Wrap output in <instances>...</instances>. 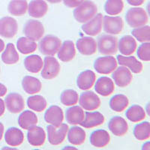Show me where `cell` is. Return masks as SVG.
<instances>
[{
	"label": "cell",
	"mask_w": 150,
	"mask_h": 150,
	"mask_svg": "<svg viewBox=\"0 0 150 150\" xmlns=\"http://www.w3.org/2000/svg\"><path fill=\"white\" fill-rule=\"evenodd\" d=\"M98 14V7L96 3L90 0H84L82 3L74 10V17L80 23H85L90 21Z\"/></svg>",
	"instance_id": "1"
},
{
	"label": "cell",
	"mask_w": 150,
	"mask_h": 150,
	"mask_svg": "<svg viewBox=\"0 0 150 150\" xmlns=\"http://www.w3.org/2000/svg\"><path fill=\"white\" fill-rule=\"evenodd\" d=\"M97 48L102 55L112 56L116 54L118 50V38L112 35H102L98 38Z\"/></svg>",
	"instance_id": "2"
},
{
	"label": "cell",
	"mask_w": 150,
	"mask_h": 150,
	"mask_svg": "<svg viewBox=\"0 0 150 150\" xmlns=\"http://www.w3.org/2000/svg\"><path fill=\"white\" fill-rule=\"evenodd\" d=\"M125 21L131 27H140L148 23V14L142 8H131L125 14Z\"/></svg>",
	"instance_id": "3"
},
{
	"label": "cell",
	"mask_w": 150,
	"mask_h": 150,
	"mask_svg": "<svg viewBox=\"0 0 150 150\" xmlns=\"http://www.w3.org/2000/svg\"><path fill=\"white\" fill-rule=\"evenodd\" d=\"M62 41L57 36L48 35L39 41V50L45 56H53L61 47Z\"/></svg>",
	"instance_id": "4"
},
{
	"label": "cell",
	"mask_w": 150,
	"mask_h": 150,
	"mask_svg": "<svg viewBox=\"0 0 150 150\" xmlns=\"http://www.w3.org/2000/svg\"><path fill=\"white\" fill-rule=\"evenodd\" d=\"M68 125L65 123H62L59 126H53L52 125L47 127L48 141L53 146H58L63 143L66 137L68 131Z\"/></svg>",
	"instance_id": "5"
},
{
	"label": "cell",
	"mask_w": 150,
	"mask_h": 150,
	"mask_svg": "<svg viewBox=\"0 0 150 150\" xmlns=\"http://www.w3.org/2000/svg\"><path fill=\"white\" fill-rule=\"evenodd\" d=\"M61 69L59 62L55 57L47 56L41 69V77L45 80H53L59 75Z\"/></svg>",
	"instance_id": "6"
},
{
	"label": "cell",
	"mask_w": 150,
	"mask_h": 150,
	"mask_svg": "<svg viewBox=\"0 0 150 150\" xmlns=\"http://www.w3.org/2000/svg\"><path fill=\"white\" fill-rule=\"evenodd\" d=\"M117 60L112 56L99 57L94 62V68L101 74H109L117 68Z\"/></svg>",
	"instance_id": "7"
},
{
	"label": "cell",
	"mask_w": 150,
	"mask_h": 150,
	"mask_svg": "<svg viewBox=\"0 0 150 150\" xmlns=\"http://www.w3.org/2000/svg\"><path fill=\"white\" fill-rule=\"evenodd\" d=\"M23 33L26 37L35 41H38L45 34V27L40 21L29 20L24 25Z\"/></svg>",
	"instance_id": "8"
},
{
	"label": "cell",
	"mask_w": 150,
	"mask_h": 150,
	"mask_svg": "<svg viewBox=\"0 0 150 150\" xmlns=\"http://www.w3.org/2000/svg\"><path fill=\"white\" fill-rule=\"evenodd\" d=\"M78 101L80 107L87 111L96 110L101 105V99L92 91H86L81 94Z\"/></svg>",
	"instance_id": "9"
},
{
	"label": "cell",
	"mask_w": 150,
	"mask_h": 150,
	"mask_svg": "<svg viewBox=\"0 0 150 150\" xmlns=\"http://www.w3.org/2000/svg\"><path fill=\"white\" fill-rule=\"evenodd\" d=\"M124 22L119 16H104L103 17V28L106 33L118 35L122 31Z\"/></svg>",
	"instance_id": "10"
},
{
	"label": "cell",
	"mask_w": 150,
	"mask_h": 150,
	"mask_svg": "<svg viewBox=\"0 0 150 150\" xmlns=\"http://www.w3.org/2000/svg\"><path fill=\"white\" fill-rule=\"evenodd\" d=\"M18 24L11 17H4L0 19V36L5 38H12L17 35Z\"/></svg>",
	"instance_id": "11"
},
{
	"label": "cell",
	"mask_w": 150,
	"mask_h": 150,
	"mask_svg": "<svg viewBox=\"0 0 150 150\" xmlns=\"http://www.w3.org/2000/svg\"><path fill=\"white\" fill-rule=\"evenodd\" d=\"M5 104L8 110L14 114L22 112L25 108V101L23 98L17 92L8 94L5 100Z\"/></svg>",
	"instance_id": "12"
},
{
	"label": "cell",
	"mask_w": 150,
	"mask_h": 150,
	"mask_svg": "<svg viewBox=\"0 0 150 150\" xmlns=\"http://www.w3.org/2000/svg\"><path fill=\"white\" fill-rule=\"evenodd\" d=\"M112 77L118 86L125 88L131 83L133 75L128 68L121 65L119 68H116L114 71L112 72Z\"/></svg>",
	"instance_id": "13"
},
{
	"label": "cell",
	"mask_w": 150,
	"mask_h": 150,
	"mask_svg": "<svg viewBox=\"0 0 150 150\" xmlns=\"http://www.w3.org/2000/svg\"><path fill=\"white\" fill-rule=\"evenodd\" d=\"M103 26V15L99 13L90 21L83 23L81 29L84 33L89 36H96L101 33Z\"/></svg>",
	"instance_id": "14"
},
{
	"label": "cell",
	"mask_w": 150,
	"mask_h": 150,
	"mask_svg": "<svg viewBox=\"0 0 150 150\" xmlns=\"http://www.w3.org/2000/svg\"><path fill=\"white\" fill-rule=\"evenodd\" d=\"M79 53L83 56H92L97 52V42L92 37H83L76 43Z\"/></svg>",
	"instance_id": "15"
},
{
	"label": "cell",
	"mask_w": 150,
	"mask_h": 150,
	"mask_svg": "<svg viewBox=\"0 0 150 150\" xmlns=\"http://www.w3.org/2000/svg\"><path fill=\"white\" fill-rule=\"evenodd\" d=\"M45 120L53 126H59L64 120L63 110L57 105L50 106L45 112Z\"/></svg>",
	"instance_id": "16"
},
{
	"label": "cell",
	"mask_w": 150,
	"mask_h": 150,
	"mask_svg": "<svg viewBox=\"0 0 150 150\" xmlns=\"http://www.w3.org/2000/svg\"><path fill=\"white\" fill-rule=\"evenodd\" d=\"M28 142L33 146H41L45 144L46 140V134L41 127L33 126L28 129Z\"/></svg>",
	"instance_id": "17"
},
{
	"label": "cell",
	"mask_w": 150,
	"mask_h": 150,
	"mask_svg": "<svg viewBox=\"0 0 150 150\" xmlns=\"http://www.w3.org/2000/svg\"><path fill=\"white\" fill-rule=\"evenodd\" d=\"M108 128L115 136L122 137L128 133V125L125 119L117 116L112 117L110 120Z\"/></svg>",
	"instance_id": "18"
},
{
	"label": "cell",
	"mask_w": 150,
	"mask_h": 150,
	"mask_svg": "<svg viewBox=\"0 0 150 150\" xmlns=\"http://www.w3.org/2000/svg\"><path fill=\"white\" fill-rule=\"evenodd\" d=\"M117 62L120 65L126 67L134 74H140L143 71V64L135 56L118 55Z\"/></svg>",
	"instance_id": "19"
},
{
	"label": "cell",
	"mask_w": 150,
	"mask_h": 150,
	"mask_svg": "<svg viewBox=\"0 0 150 150\" xmlns=\"http://www.w3.org/2000/svg\"><path fill=\"white\" fill-rule=\"evenodd\" d=\"M118 49L123 56H131L136 51V40L132 35H124L118 43Z\"/></svg>",
	"instance_id": "20"
},
{
	"label": "cell",
	"mask_w": 150,
	"mask_h": 150,
	"mask_svg": "<svg viewBox=\"0 0 150 150\" xmlns=\"http://www.w3.org/2000/svg\"><path fill=\"white\" fill-rule=\"evenodd\" d=\"M89 141L91 145L96 148H104L109 144L110 141V136L105 130H96L91 134Z\"/></svg>",
	"instance_id": "21"
},
{
	"label": "cell",
	"mask_w": 150,
	"mask_h": 150,
	"mask_svg": "<svg viewBox=\"0 0 150 150\" xmlns=\"http://www.w3.org/2000/svg\"><path fill=\"white\" fill-rule=\"evenodd\" d=\"M58 58L63 62H68L74 59L76 56L75 45L72 41H65L57 52Z\"/></svg>",
	"instance_id": "22"
},
{
	"label": "cell",
	"mask_w": 150,
	"mask_h": 150,
	"mask_svg": "<svg viewBox=\"0 0 150 150\" xmlns=\"http://www.w3.org/2000/svg\"><path fill=\"white\" fill-rule=\"evenodd\" d=\"M96 80L95 72L91 70L82 71L77 78V85L81 90H88L94 86Z\"/></svg>",
	"instance_id": "23"
},
{
	"label": "cell",
	"mask_w": 150,
	"mask_h": 150,
	"mask_svg": "<svg viewBox=\"0 0 150 150\" xmlns=\"http://www.w3.org/2000/svg\"><path fill=\"white\" fill-rule=\"evenodd\" d=\"M48 11V5L45 0H32L28 5V12L31 17L41 18Z\"/></svg>",
	"instance_id": "24"
},
{
	"label": "cell",
	"mask_w": 150,
	"mask_h": 150,
	"mask_svg": "<svg viewBox=\"0 0 150 150\" xmlns=\"http://www.w3.org/2000/svg\"><path fill=\"white\" fill-rule=\"evenodd\" d=\"M95 89L98 94L106 97L114 92V82L110 77H101L96 81Z\"/></svg>",
	"instance_id": "25"
},
{
	"label": "cell",
	"mask_w": 150,
	"mask_h": 150,
	"mask_svg": "<svg viewBox=\"0 0 150 150\" xmlns=\"http://www.w3.org/2000/svg\"><path fill=\"white\" fill-rule=\"evenodd\" d=\"M105 121L104 115L100 112H86L85 117L80 125L85 128H92L102 125Z\"/></svg>",
	"instance_id": "26"
},
{
	"label": "cell",
	"mask_w": 150,
	"mask_h": 150,
	"mask_svg": "<svg viewBox=\"0 0 150 150\" xmlns=\"http://www.w3.org/2000/svg\"><path fill=\"white\" fill-rule=\"evenodd\" d=\"M5 140L8 145L11 146H19L23 143L24 134L21 130L16 127H11L5 132Z\"/></svg>",
	"instance_id": "27"
},
{
	"label": "cell",
	"mask_w": 150,
	"mask_h": 150,
	"mask_svg": "<svg viewBox=\"0 0 150 150\" xmlns=\"http://www.w3.org/2000/svg\"><path fill=\"white\" fill-rule=\"evenodd\" d=\"M85 117L83 109L80 106H71L65 112V118L68 124L76 125L82 122Z\"/></svg>",
	"instance_id": "28"
},
{
	"label": "cell",
	"mask_w": 150,
	"mask_h": 150,
	"mask_svg": "<svg viewBox=\"0 0 150 150\" xmlns=\"http://www.w3.org/2000/svg\"><path fill=\"white\" fill-rule=\"evenodd\" d=\"M22 87L25 92L29 95H34L41 92L42 84L40 80L32 76H26L23 78Z\"/></svg>",
	"instance_id": "29"
},
{
	"label": "cell",
	"mask_w": 150,
	"mask_h": 150,
	"mask_svg": "<svg viewBox=\"0 0 150 150\" xmlns=\"http://www.w3.org/2000/svg\"><path fill=\"white\" fill-rule=\"evenodd\" d=\"M18 124L21 128L28 130L37 125L38 120L34 112L30 110H25L21 112L18 117Z\"/></svg>",
	"instance_id": "30"
},
{
	"label": "cell",
	"mask_w": 150,
	"mask_h": 150,
	"mask_svg": "<svg viewBox=\"0 0 150 150\" xmlns=\"http://www.w3.org/2000/svg\"><path fill=\"white\" fill-rule=\"evenodd\" d=\"M67 135L69 143L74 146L82 145L85 142L86 137V134L84 129L77 126L68 128Z\"/></svg>",
	"instance_id": "31"
},
{
	"label": "cell",
	"mask_w": 150,
	"mask_h": 150,
	"mask_svg": "<svg viewBox=\"0 0 150 150\" xmlns=\"http://www.w3.org/2000/svg\"><path fill=\"white\" fill-rule=\"evenodd\" d=\"M44 65L42 58L38 55H31L24 59V66L30 73L37 74L41 71Z\"/></svg>",
	"instance_id": "32"
},
{
	"label": "cell",
	"mask_w": 150,
	"mask_h": 150,
	"mask_svg": "<svg viewBox=\"0 0 150 150\" xmlns=\"http://www.w3.org/2000/svg\"><path fill=\"white\" fill-rule=\"evenodd\" d=\"M109 104L111 110L115 112H121L128 108L129 100L126 96L122 94H118L111 98Z\"/></svg>",
	"instance_id": "33"
},
{
	"label": "cell",
	"mask_w": 150,
	"mask_h": 150,
	"mask_svg": "<svg viewBox=\"0 0 150 150\" xmlns=\"http://www.w3.org/2000/svg\"><path fill=\"white\" fill-rule=\"evenodd\" d=\"M20 59L18 52L17 51L14 44L8 43L6 45L5 51L2 54V60L6 65H14Z\"/></svg>",
	"instance_id": "34"
},
{
	"label": "cell",
	"mask_w": 150,
	"mask_h": 150,
	"mask_svg": "<svg viewBox=\"0 0 150 150\" xmlns=\"http://www.w3.org/2000/svg\"><path fill=\"white\" fill-rule=\"evenodd\" d=\"M28 10L26 0H11L8 6V11L11 15L21 17L26 14Z\"/></svg>",
	"instance_id": "35"
},
{
	"label": "cell",
	"mask_w": 150,
	"mask_h": 150,
	"mask_svg": "<svg viewBox=\"0 0 150 150\" xmlns=\"http://www.w3.org/2000/svg\"><path fill=\"white\" fill-rule=\"evenodd\" d=\"M17 47L22 54H30L37 50L38 45L29 38L21 37L17 41Z\"/></svg>",
	"instance_id": "36"
},
{
	"label": "cell",
	"mask_w": 150,
	"mask_h": 150,
	"mask_svg": "<svg viewBox=\"0 0 150 150\" xmlns=\"http://www.w3.org/2000/svg\"><path fill=\"white\" fill-rule=\"evenodd\" d=\"M125 116L129 121L136 123L145 119L146 112L141 106L134 104L127 110Z\"/></svg>",
	"instance_id": "37"
},
{
	"label": "cell",
	"mask_w": 150,
	"mask_h": 150,
	"mask_svg": "<svg viewBox=\"0 0 150 150\" xmlns=\"http://www.w3.org/2000/svg\"><path fill=\"white\" fill-rule=\"evenodd\" d=\"M27 105L28 108L32 110L40 112L46 109L47 103L46 99L42 96L35 95V96L28 98Z\"/></svg>",
	"instance_id": "38"
},
{
	"label": "cell",
	"mask_w": 150,
	"mask_h": 150,
	"mask_svg": "<svg viewBox=\"0 0 150 150\" xmlns=\"http://www.w3.org/2000/svg\"><path fill=\"white\" fill-rule=\"evenodd\" d=\"M134 136L137 140L144 141L150 137V124L149 122H143L136 125L134 128Z\"/></svg>",
	"instance_id": "39"
},
{
	"label": "cell",
	"mask_w": 150,
	"mask_h": 150,
	"mask_svg": "<svg viewBox=\"0 0 150 150\" xmlns=\"http://www.w3.org/2000/svg\"><path fill=\"white\" fill-rule=\"evenodd\" d=\"M124 3L122 0H107L104 4V11L108 15L120 14L123 10Z\"/></svg>",
	"instance_id": "40"
},
{
	"label": "cell",
	"mask_w": 150,
	"mask_h": 150,
	"mask_svg": "<svg viewBox=\"0 0 150 150\" xmlns=\"http://www.w3.org/2000/svg\"><path fill=\"white\" fill-rule=\"evenodd\" d=\"M79 100V95L74 89H65L60 96L61 103L65 106H73L77 104Z\"/></svg>",
	"instance_id": "41"
},
{
	"label": "cell",
	"mask_w": 150,
	"mask_h": 150,
	"mask_svg": "<svg viewBox=\"0 0 150 150\" xmlns=\"http://www.w3.org/2000/svg\"><path fill=\"white\" fill-rule=\"evenodd\" d=\"M131 34L134 38L141 43L150 41V26L148 25L137 27L132 30Z\"/></svg>",
	"instance_id": "42"
},
{
	"label": "cell",
	"mask_w": 150,
	"mask_h": 150,
	"mask_svg": "<svg viewBox=\"0 0 150 150\" xmlns=\"http://www.w3.org/2000/svg\"><path fill=\"white\" fill-rule=\"evenodd\" d=\"M137 56L140 60L144 62L150 61V43H143L137 50Z\"/></svg>",
	"instance_id": "43"
},
{
	"label": "cell",
	"mask_w": 150,
	"mask_h": 150,
	"mask_svg": "<svg viewBox=\"0 0 150 150\" xmlns=\"http://www.w3.org/2000/svg\"><path fill=\"white\" fill-rule=\"evenodd\" d=\"M84 0H63V2L65 6L73 8L77 7Z\"/></svg>",
	"instance_id": "44"
},
{
	"label": "cell",
	"mask_w": 150,
	"mask_h": 150,
	"mask_svg": "<svg viewBox=\"0 0 150 150\" xmlns=\"http://www.w3.org/2000/svg\"><path fill=\"white\" fill-rule=\"evenodd\" d=\"M126 1L130 5H133V6H140L145 2V0H126Z\"/></svg>",
	"instance_id": "45"
},
{
	"label": "cell",
	"mask_w": 150,
	"mask_h": 150,
	"mask_svg": "<svg viewBox=\"0 0 150 150\" xmlns=\"http://www.w3.org/2000/svg\"><path fill=\"white\" fill-rule=\"evenodd\" d=\"M7 87L4 84L0 83V97H3L4 96H5V94L7 93Z\"/></svg>",
	"instance_id": "46"
},
{
	"label": "cell",
	"mask_w": 150,
	"mask_h": 150,
	"mask_svg": "<svg viewBox=\"0 0 150 150\" xmlns=\"http://www.w3.org/2000/svg\"><path fill=\"white\" fill-rule=\"evenodd\" d=\"M5 110V104L2 99L0 98V116H2L4 114Z\"/></svg>",
	"instance_id": "47"
},
{
	"label": "cell",
	"mask_w": 150,
	"mask_h": 150,
	"mask_svg": "<svg viewBox=\"0 0 150 150\" xmlns=\"http://www.w3.org/2000/svg\"><path fill=\"white\" fill-rule=\"evenodd\" d=\"M4 134V125L2 122H0V141L2 140Z\"/></svg>",
	"instance_id": "48"
},
{
	"label": "cell",
	"mask_w": 150,
	"mask_h": 150,
	"mask_svg": "<svg viewBox=\"0 0 150 150\" xmlns=\"http://www.w3.org/2000/svg\"><path fill=\"white\" fill-rule=\"evenodd\" d=\"M142 149L143 150H149L150 149V143L149 142H146L142 146Z\"/></svg>",
	"instance_id": "49"
},
{
	"label": "cell",
	"mask_w": 150,
	"mask_h": 150,
	"mask_svg": "<svg viewBox=\"0 0 150 150\" xmlns=\"http://www.w3.org/2000/svg\"><path fill=\"white\" fill-rule=\"evenodd\" d=\"M4 48H5V43H4L3 40L0 38V53L3 51Z\"/></svg>",
	"instance_id": "50"
},
{
	"label": "cell",
	"mask_w": 150,
	"mask_h": 150,
	"mask_svg": "<svg viewBox=\"0 0 150 150\" xmlns=\"http://www.w3.org/2000/svg\"><path fill=\"white\" fill-rule=\"evenodd\" d=\"M46 1H47L48 2H50V3L57 4V3H59V2H61L62 0H46Z\"/></svg>",
	"instance_id": "51"
},
{
	"label": "cell",
	"mask_w": 150,
	"mask_h": 150,
	"mask_svg": "<svg viewBox=\"0 0 150 150\" xmlns=\"http://www.w3.org/2000/svg\"><path fill=\"white\" fill-rule=\"evenodd\" d=\"M63 149H77L75 147H71V146H66Z\"/></svg>",
	"instance_id": "52"
}]
</instances>
